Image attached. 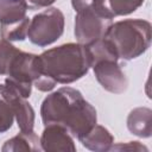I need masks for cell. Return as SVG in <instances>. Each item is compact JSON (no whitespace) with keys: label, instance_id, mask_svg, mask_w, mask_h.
I'll return each instance as SVG.
<instances>
[{"label":"cell","instance_id":"cell-1","mask_svg":"<svg viewBox=\"0 0 152 152\" xmlns=\"http://www.w3.org/2000/svg\"><path fill=\"white\" fill-rule=\"evenodd\" d=\"M40 116L44 126L61 125L77 139L86 135L97 121L96 109L80 90L71 87H62L49 94L42 102Z\"/></svg>","mask_w":152,"mask_h":152},{"label":"cell","instance_id":"cell-2","mask_svg":"<svg viewBox=\"0 0 152 152\" xmlns=\"http://www.w3.org/2000/svg\"><path fill=\"white\" fill-rule=\"evenodd\" d=\"M42 76L33 84L39 91H50L57 83L69 84L86 76L91 68L88 48L80 43H68L49 49L39 55Z\"/></svg>","mask_w":152,"mask_h":152},{"label":"cell","instance_id":"cell-3","mask_svg":"<svg viewBox=\"0 0 152 152\" xmlns=\"http://www.w3.org/2000/svg\"><path fill=\"white\" fill-rule=\"evenodd\" d=\"M104 38L110 42L119 59L132 61L150 48L152 27L144 19H124L112 23Z\"/></svg>","mask_w":152,"mask_h":152},{"label":"cell","instance_id":"cell-4","mask_svg":"<svg viewBox=\"0 0 152 152\" xmlns=\"http://www.w3.org/2000/svg\"><path fill=\"white\" fill-rule=\"evenodd\" d=\"M74 10V34L77 42L84 45L103 38L114 19L103 0H81Z\"/></svg>","mask_w":152,"mask_h":152},{"label":"cell","instance_id":"cell-5","mask_svg":"<svg viewBox=\"0 0 152 152\" xmlns=\"http://www.w3.org/2000/svg\"><path fill=\"white\" fill-rule=\"evenodd\" d=\"M64 24L63 12L57 7H48L30 20L27 37L32 44L45 48L61 38Z\"/></svg>","mask_w":152,"mask_h":152},{"label":"cell","instance_id":"cell-6","mask_svg":"<svg viewBox=\"0 0 152 152\" xmlns=\"http://www.w3.org/2000/svg\"><path fill=\"white\" fill-rule=\"evenodd\" d=\"M26 0H0V36L8 42H23L27 37L30 20Z\"/></svg>","mask_w":152,"mask_h":152},{"label":"cell","instance_id":"cell-7","mask_svg":"<svg viewBox=\"0 0 152 152\" xmlns=\"http://www.w3.org/2000/svg\"><path fill=\"white\" fill-rule=\"evenodd\" d=\"M91 68L97 82L104 90L112 94H122L126 91L128 87V80L118 61H99L94 63Z\"/></svg>","mask_w":152,"mask_h":152},{"label":"cell","instance_id":"cell-8","mask_svg":"<svg viewBox=\"0 0 152 152\" xmlns=\"http://www.w3.org/2000/svg\"><path fill=\"white\" fill-rule=\"evenodd\" d=\"M0 95L1 97L11 106L17 125L21 132H31L34 126V110L32 106L23 97L11 84L4 82L0 84Z\"/></svg>","mask_w":152,"mask_h":152},{"label":"cell","instance_id":"cell-9","mask_svg":"<svg viewBox=\"0 0 152 152\" xmlns=\"http://www.w3.org/2000/svg\"><path fill=\"white\" fill-rule=\"evenodd\" d=\"M40 148L46 152H75L76 145L72 135L61 125H46L40 138Z\"/></svg>","mask_w":152,"mask_h":152},{"label":"cell","instance_id":"cell-10","mask_svg":"<svg viewBox=\"0 0 152 152\" xmlns=\"http://www.w3.org/2000/svg\"><path fill=\"white\" fill-rule=\"evenodd\" d=\"M128 131L139 138H150L152 134V110L147 107H138L127 116Z\"/></svg>","mask_w":152,"mask_h":152},{"label":"cell","instance_id":"cell-11","mask_svg":"<svg viewBox=\"0 0 152 152\" xmlns=\"http://www.w3.org/2000/svg\"><path fill=\"white\" fill-rule=\"evenodd\" d=\"M78 140L86 148L94 152L109 151L114 144V138L110 132L101 125H95L86 135Z\"/></svg>","mask_w":152,"mask_h":152},{"label":"cell","instance_id":"cell-12","mask_svg":"<svg viewBox=\"0 0 152 152\" xmlns=\"http://www.w3.org/2000/svg\"><path fill=\"white\" fill-rule=\"evenodd\" d=\"M39 150H42L40 142H39L38 135L34 133V131H31V132H21L20 131L19 134L6 140L1 147L2 152H19V151L37 152Z\"/></svg>","mask_w":152,"mask_h":152},{"label":"cell","instance_id":"cell-13","mask_svg":"<svg viewBox=\"0 0 152 152\" xmlns=\"http://www.w3.org/2000/svg\"><path fill=\"white\" fill-rule=\"evenodd\" d=\"M145 0H103L106 8L115 18L118 15H127L135 12L142 6Z\"/></svg>","mask_w":152,"mask_h":152},{"label":"cell","instance_id":"cell-14","mask_svg":"<svg viewBox=\"0 0 152 152\" xmlns=\"http://www.w3.org/2000/svg\"><path fill=\"white\" fill-rule=\"evenodd\" d=\"M19 49L11 44V42L0 39V76H6L13 58L19 53Z\"/></svg>","mask_w":152,"mask_h":152},{"label":"cell","instance_id":"cell-15","mask_svg":"<svg viewBox=\"0 0 152 152\" xmlns=\"http://www.w3.org/2000/svg\"><path fill=\"white\" fill-rule=\"evenodd\" d=\"M14 121V114L11 106L1 97L0 99V133L7 132Z\"/></svg>","mask_w":152,"mask_h":152},{"label":"cell","instance_id":"cell-16","mask_svg":"<svg viewBox=\"0 0 152 152\" xmlns=\"http://www.w3.org/2000/svg\"><path fill=\"white\" fill-rule=\"evenodd\" d=\"M110 150L113 151H148V148L140 144L139 141H128L126 144H118V145H114L110 147Z\"/></svg>","mask_w":152,"mask_h":152},{"label":"cell","instance_id":"cell-17","mask_svg":"<svg viewBox=\"0 0 152 152\" xmlns=\"http://www.w3.org/2000/svg\"><path fill=\"white\" fill-rule=\"evenodd\" d=\"M56 0H26L30 8H42V7H49L52 5Z\"/></svg>","mask_w":152,"mask_h":152}]
</instances>
